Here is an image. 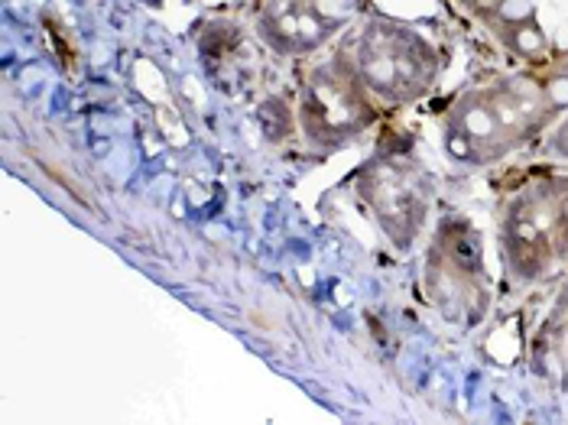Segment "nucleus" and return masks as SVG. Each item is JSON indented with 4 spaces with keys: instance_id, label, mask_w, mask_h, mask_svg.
I'll return each instance as SVG.
<instances>
[{
    "instance_id": "obj_1",
    "label": "nucleus",
    "mask_w": 568,
    "mask_h": 425,
    "mask_svg": "<svg viewBox=\"0 0 568 425\" xmlns=\"http://www.w3.org/2000/svg\"><path fill=\"white\" fill-rule=\"evenodd\" d=\"M464 127L471 133H477V137H484V133H491V127H493V117H491V111H484V107H474L468 117H464Z\"/></svg>"
},
{
    "instance_id": "obj_2",
    "label": "nucleus",
    "mask_w": 568,
    "mask_h": 425,
    "mask_svg": "<svg viewBox=\"0 0 568 425\" xmlns=\"http://www.w3.org/2000/svg\"><path fill=\"white\" fill-rule=\"evenodd\" d=\"M448 150L454 153V156H468V150H471V143H468V137H461V133H452V140H448Z\"/></svg>"
}]
</instances>
